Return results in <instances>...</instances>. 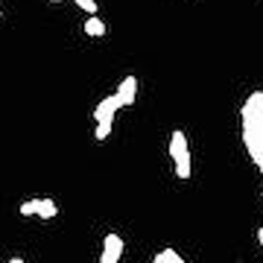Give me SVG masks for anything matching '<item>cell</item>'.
Wrapping results in <instances>:
<instances>
[{
    "label": "cell",
    "mask_w": 263,
    "mask_h": 263,
    "mask_svg": "<svg viewBox=\"0 0 263 263\" xmlns=\"http://www.w3.org/2000/svg\"><path fill=\"white\" fill-rule=\"evenodd\" d=\"M240 135L252 164L263 176V91H252L240 105Z\"/></svg>",
    "instance_id": "6da1fadb"
},
{
    "label": "cell",
    "mask_w": 263,
    "mask_h": 263,
    "mask_svg": "<svg viewBox=\"0 0 263 263\" xmlns=\"http://www.w3.org/2000/svg\"><path fill=\"white\" fill-rule=\"evenodd\" d=\"M170 158H173V164H176V176H179L181 181L190 179V146H187V135L181 129H176L173 135H170Z\"/></svg>",
    "instance_id": "7a4b0ae2"
},
{
    "label": "cell",
    "mask_w": 263,
    "mask_h": 263,
    "mask_svg": "<svg viewBox=\"0 0 263 263\" xmlns=\"http://www.w3.org/2000/svg\"><path fill=\"white\" fill-rule=\"evenodd\" d=\"M123 108V103H120V97L117 94H111V97H105L103 103L94 108V123H111L114 120V114Z\"/></svg>",
    "instance_id": "3957f363"
},
{
    "label": "cell",
    "mask_w": 263,
    "mask_h": 263,
    "mask_svg": "<svg viewBox=\"0 0 263 263\" xmlns=\"http://www.w3.org/2000/svg\"><path fill=\"white\" fill-rule=\"evenodd\" d=\"M120 257H123V237L120 234H105L100 263H117Z\"/></svg>",
    "instance_id": "277c9868"
},
{
    "label": "cell",
    "mask_w": 263,
    "mask_h": 263,
    "mask_svg": "<svg viewBox=\"0 0 263 263\" xmlns=\"http://www.w3.org/2000/svg\"><path fill=\"white\" fill-rule=\"evenodd\" d=\"M117 97H120L123 108L135 103V97H138V76H126L120 82V88H117Z\"/></svg>",
    "instance_id": "5b68a950"
},
{
    "label": "cell",
    "mask_w": 263,
    "mask_h": 263,
    "mask_svg": "<svg viewBox=\"0 0 263 263\" xmlns=\"http://www.w3.org/2000/svg\"><path fill=\"white\" fill-rule=\"evenodd\" d=\"M56 214H59V208H56L53 199H35V216H41V219L47 222V219H53Z\"/></svg>",
    "instance_id": "8992f818"
},
{
    "label": "cell",
    "mask_w": 263,
    "mask_h": 263,
    "mask_svg": "<svg viewBox=\"0 0 263 263\" xmlns=\"http://www.w3.org/2000/svg\"><path fill=\"white\" fill-rule=\"evenodd\" d=\"M85 35H91V38H103L105 35V24L97 15H91V18L85 21Z\"/></svg>",
    "instance_id": "52a82bcc"
},
{
    "label": "cell",
    "mask_w": 263,
    "mask_h": 263,
    "mask_svg": "<svg viewBox=\"0 0 263 263\" xmlns=\"http://www.w3.org/2000/svg\"><path fill=\"white\" fill-rule=\"evenodd\" d=\"M152 263H187V260H181V254L176 252V249H164V252L155 254V260Z\"/></svg>",
    "instance_id": "ba28073f"
},
{
    "label": "cell",
    "mask_w": 263,
    "mask_h": 263,
    "mask_svg": "<svg viewBox=\"0 0 263 263\" xmlns=\"http://www.w3.org/2000/svg\"><path fill=\"white\" fill-rule=\"evenodd\" d=\"M111 135V123H97V129H94V138L97 141H105Z\"/></svg>",
    "instance_id": "9c48e42d"
},
{
    "label": "cell",
    "mask_w": 263,
    "mask_h": 263,
    "mask_svg": "<svg viewBox=\"0 0 263 263\" xmlns=\"http://www.w3.org/2000/svg\"><path fill=\"white\" fill-rule=\"evenodd\" d=\"M76 6L82 12H91V15H97V0H73Z\"/></svg>",
    "instance_id": "30bf717a"
},
{
    "label": "cell",
    "mask_w": 263,
    "mask_h": 263,
    "mask_svg": "<svg viewBox=\"0 0 263 263\" xmlns=\"http://www.w3.org/2000/svg\"><path fill=\"white\" fill-rule=\"evenodd\" d=\"M21 216H35V199H29L21 205Z\"/></svg>",
    "instance_id": "8fae6325"
},
{
    "label": "cell",
    "mask_w": 263,
    "mask_h": 263,
    "mask_svg": "<svg viewBox=\"0 0 263 263\" xmlns=\"http://www.w3.org/2000/svg\"><path fill=\"white\" fill-rule=\"evenodd\" d=\"M257 240H260V249H263V226L257 228Z\"/></svg>",
    "instance_id": "7c38bea8"
},
{
    "label": "cell",
    "mask_w": 263,
    "mask_h": 263,
    "mask_svg": "<svg viewBox=\"0 0 263 263\" xmlns=\"http://www.w3.org/2000/svg\"><path fill=\"white\" fill-rule=\"evenodd\" d=\"M9 263H24V260H21V257H12V260Z\"/></svg>",
    "instance_id": "4fadbf2b"
},
{
    "label": "cell",
    "mask_w": 263,
    "mask_h": 263,
    "mask_svg": "<svg viewBox=\"0 0 263 263\" xmlns=\"http://www.w3.org/2000/svg\"><path fill=\"white\" fill-rule=\"evenodd\" d=\"M50 3H62V0H50Z\"/></svg>",
    "instance_id": "5bb4252c"
},
{
    "label": "cell",
    "mask_w": 263,
    "mask_h": 263,
    "mask_svg": "<svg viewBox=\"0 0 263 263\" xmlns=\"http://www.w3.org/2000/svg\"><path fill=\"white\" fill-rule=\"evenodd\" d=\"M0 18H3V12H0Z\"/></svg>",
    "instance_id": "9a60e30c"
},
{
    "label": "cell",
    "mask_w": 263,
    "mask_h": 263,
    "mask_svg": "<svg viewBox=\"0 0 263 263\" xmlns=\"http://www.w3.org/2000/svg\"><path fill=\"white\" fill-rule=\"evenodd\" d=\"M260 196H263V193H260Z\"/></svg>",
    "instance_id": "2e32d148"
}]
</instances>
